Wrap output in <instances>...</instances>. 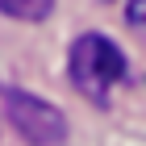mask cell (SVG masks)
I'll list each match as a JSON object with an SVG mask.
<instances>
[{
    "label": "cell",
    "instance_id": "obj_1",
    "mask_svg": "<svg viewBox=\"0 0 146 146\" xmlns=\"http://www.w3.org/2000/svg\"><path fill=\"white\" fill-rule=\"evenodd\" d=\"M67 75L79 96H88L92 104H109V92L125 79V54L117 50L113 38L84 34L67 54Z\"/></svg>",
    "mask_w": 146,
    "mask_h": 146
},
{
    "label": "cell",
    "instance_id": "obj_2",
    "mask_svg": "<svg viewBox=\"0 0 146 146\" xmlns=\"http://www.w3.org/2000/svg\"><path fill=\"white\" fill-rule=\"evenodd\" d=\"M4 113H9L13 129L25 138L29 146H63L67 142V117L54 109L50 100L34 96V92H4Z\"/></svg>",
    "mask_w": 146,
    "mask_h": 146
},
{
    "label": "cell",
    "instance_id": "obj_3",
    "mask_svg": "<svg viewBox=\"0 0 146 146\" xmlns=\"http://www.w3.org/2000/svg\"><path fill=\"white\" fill-rule=\"evenodd\" d=\"M54 0H0V13L13 21H46Z\"/></svg>",
    "mask_w": 146,
    "mask_h": 146
},
{
    "label": "cell",
    "instance_id": "obj_4",
    "mask_svg": "<svg viewBox=\"0 0 146 146\" xmlns=\"http://www.w3.org/2000/svg\"><path fill=\"white\" fill-rule=\"evenodd\" d=\"M125 21L134 25L138 34H146V0H129L125 4Z\"/></svg>",
    "mask_w": 146,
    "mask_h": 146
}]
</instances>
